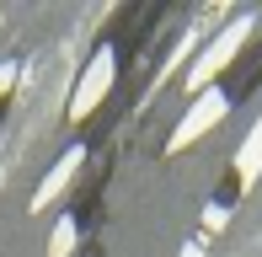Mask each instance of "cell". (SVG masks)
Listing matches in <instances>:
<instances>
[{
	"mask_svg": "<svg viewBox=\"0 0 262 257\" xmlns=\"http://www.w3.org/2000/svg\"><path fill=\"white\" fill-rule=\"evenodd\" d=\"M252 27H257V16H252V11H246V16H235L230 27H225V32H220V38L209 43L204 54H198V65L187 70V91H193V97H198V91H209V80L220 75V70L230 65L235 54H241V43L252 38Z\"/></svg>",
	"mask_w": 262,
	"mask_h": 257,
	"instance_id": "6da1fadb",
	"label": "cell"
},
{
	"mask_svg": "<svg viewBox=\"0 0 262 257\" xmlns=\"http://www.w3.org/2000/svg\"><path fill=\"white\" fill-rule=\"evenodd\" d=\"M225 113H230V97H225V91H214V86H209V91H198L193 108H187V113H182V123H177V134L166 139V150H187L193 139H204L209 128L225 118Z\"/></svg>",
	"mask_w": 262,
	"mask_h": 257,
	"instance_id": "7a4b0ae2",
	"label": "cell"
},
{
	"mask_svg": "<svg viewBox=\"0 0 262 257\" xmlns=\"http://www.w3.org/2000/svg\"><path fill=\"white\" fill-rule=\"evenodd\" d=\"M107 86H113V49H97V59L86 65V75H80V86H75V97H70V118H86L91 108L107 97Z\"/></svg>",
	"mask_w": 262,
	"mask_h": 257,
	"instance_id": "3957f363",
	"label": "cell"
},
{
	"mask_svg": "<svg viewBox=\"0 0 262 257\" xmlns=\"http://www.w3.org/2000/svg\"><path fill=\"white\" fill-rule=\"evenodd\" d=\"M80 161H86V150H80V145H70L64 156H59V166H54L49 177L38 182V193H32V209H49L54 198L64 193V188H70V177H75V172H80Z\"/></svg>",
	"mask_w": 262,
	"mask_h": 257,
	"instance_id": "277c9868",
	"label": "cell"
},
{
	"mask_svg": "<svg viewBox=\"0 0 262 257\" xmlns=\"http://www.w3.org/2000/svg\"><path fill=\"white\" fill-rule=\"evenodd\" d=\"M235 172H241V182H257L262 177V118H257L252 134H246V145L235 150Z\"/></svg>",
	"mask_w": 262,
	"mask_h": 257,
	"instance_id": "5b68a950",
	"label": "cell"
},
{
	"mask_svg": "<svg viewBox=\"0 0 262 257\" xmlns=\"http://www.w3.org/2000/svg\"><path fill=\"white\" fill-rule=\"evenodd\" d=\"M70 252H75V220H59L49 236V257H70Z\"/></svg>",
	"mask_w": 262,
	"mask_h": 257,
	"instance_id": "8992f818",
	"label": "cell"
},
{
	"mask_svg": "<svg viewBox=\"0 0 262 257\" xmlns=\"http://www.w3.org/2000/svg\"><path fill=\"white\" fill-rule=\"evenodd\" d=\"M11 80H16V65H11V59H0V91H6Z\"/></svg>",
	"mask_w": 262,
	"mask_h": 257,
	"instance_id": "52a82bcc",
	"label": "cell"
},
{
	"mask_svg": "<svg viewBox=\"0 0 262 257\" xmlns=\"http://www.w3.org/2000/svg\"><path fill=\"white\" fill-rule=\"evenodd\" d=\"M182 257H198V252H193V247H187V252H182Z\"/></svg>",
	"mask_w": 262,
	"mask_h": 257,
	"instance_id": "ba28073f",
	"label": "cell"
}]
</instances>
